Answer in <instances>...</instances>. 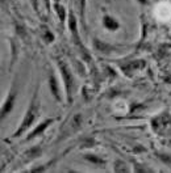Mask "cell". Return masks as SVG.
Segmentation results:
<instances>
[{"label": "cell", "instance_id": "cell-1", "mask_svg": "<svg viewBox=\"0 0 171 173\" xmlns=\"http://www.w3.org/2000/svg\"><path fill=\"white\" fill-rule=\"evenodd\" d=\"M38 113H40V100H38V91L34 93L33 98L30 101V105H29V109L26 110L25 116H24L23 121H21V125L19 127V130L14 131V134L12 136L13 138H17V136H21V134L34 122V119L37 118Z\"/></svg>", "mask_w": 171, "mask_h": 173}, {"label": "cell", "instance_id": "cell-2", "mask_svg": "<svg viewBox=\"0 0 171 173\" xmlns=\"http://www.w3.org/2000/svg\"><path fill=\"white\" fill-rule=\"evenodd\" d=\"M58 66H59L61 74H62L63 81H65V87H66V92H67V100L71 101V85H72V79H71V74L68 71V67L65 64V62L59 60L58 62Z\"/></svg>", "mask_w": 171, "mask_h": 173}, {"label": "cell", "instance_id": "cell-3", "mask_svg": "<svg viewBox=\"0 0 171 173\" xmlns=\"http://www.w3.org/2000/svg\"><path fill=\"white\" fill-rule=\"evenodd\" d=\"M14 98H16V92L12 89L11 92H9V96L7 97L6 102H4L3 105V109H1V118H4V117L7 116V114L11 111L12 106H13V102H14Z\"/></svg>", "mask_w": 171, "mask_h": 173}, {"label": "cell", "instance_id": "cell-4", "mask_svg": "<svg viewBox=\"0 0 171 173\" xmlns=\"http://www.w3.org/2000/svg\"><path fill=\"white\" fill-rule=\"evenodd\" d=\"M53 122H54V119H53V118H49V119H46V121H43L41 125H38V127L36 129V130H34L33 133H32L30 135L26 138V139H32V138H34V136H37V135H40V134H42V131L45 130L48 126H50Z\"/></svg>", "mask_w": 171, "mask_h": 173}, {"label": "cell", "instance_id": "cell-5", "mask_svg": "<svg viewBox=\"0 0 171 173\" xmlns=\"http://www.w3.org/2000/svg\"><path fill=\"white\" fill-rule=\"evenodd\" d=\"M50 87H51V91H53V94L55 96V98L59 100V96H58V89H57V81H55V77L51 75L50 77Z\"/></svg>", "mask_w": 171, "mask_h": 173}, {"label": "cell", "instance_id": "cell-6", "mask_svg": "<svg viewBox=\"0 0 171 173\" xmlns=\"http://www.w3.org/2000/svg\"><path fill=\"white\" fill-rule=\"evenodd\" d=\"M40 153H41V150H40V148H33V150L28 151L25 155H26V156H29V159H34V157H37Z\"/></svg>", "mask_w": 171, "mask_h": 173}, {"label": "cell", "instance_id": "cell-7", "mask_svg": "<svg viewBox=\"0 0 171 173\" xmlns=\"http://www.w3.org/2000/svg\"><path fill=\"white\" fill-rule=\"evenodd\" d=\"M55 9H57V13H58V16L61 17V20H65V8H63L62 5H55Z\"/></svg>", "mask_w": 171, "mask_h": 173}, {"label": "cell", "instance_id": "cell-8", "mask_svg": "<svg viewBox=\"0 0 171 173\" xmlns=\"http://www.w3.org/2000/svg\"><path fill=\"white\" fill-rule=\"evenodd\" d=\"M30 1H32V4H33L34 8L37 9V8H38V7H37V0H30Z\"/></svg>", "mask_w": 171, "mask_h": 173}]
</instances>
